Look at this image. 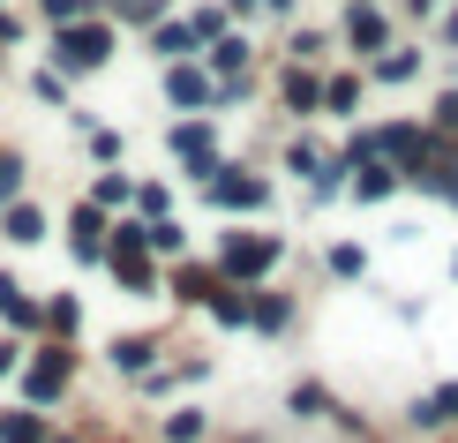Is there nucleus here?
I'll return each instance as SVG.
<instances>
[{"instance_id":"1","label":"nucleus","mask_w":458,"mask_h":443,"mask_svg":"<svg viewBox=\"0 0 458 443\" xmlns=\"http://www.w3.org/2000/svg\"><path fill=\"white\" fill-rule=\"evenodd\" d=\"M53 53H61L68 75H83V68H98L113 53V30L106 23H61V46H53Z\"/></svg>"},{"instance_id":"2","label":"nucleus","mask_w":458,"mask_h":443,"mask_svg":"<svg viewBox=\"0 0 458 443\" xmlns=\"http://www.w3.org/2000/svg\"><path fill=\"white\" fill-rule=\"evenodd\" d=\"M271 263H278V241L271 234H233V241H225V271H233V278H263Z\"/></svg>"},{"instance_id":"3","label":"nucleus","mask_w":458,"mask_h":443,"mask_svg":"<svg viewBox=\"0 0 458 443\" xmlns=\"http://www.w3.org/2000/svg\"><path fill=\"white\" fill-rule=\"evenodd\" d=\"M174 158H181L188 173H225V166H218V143H211V128H203V121H181V128H174Z\"/></svg>"},{"instance_id":"4","label":"nucleus","mask_w":458,"mask_h":443,"mask_svg":"<svg viewBox=\"0 0 458 443\" xmlns=\"http://www.w3.org/2000/svg\"><path fill=\"white\" fill-rule=\"evenodd\" d=\"M23 391H30V406H46V398H61V391H68V354H61V345H53V354H38V361H30Z\"/></svg>"},{"instance_id":"5","label":"nucleus","mask_w":458,"mask_h":443,"mask_svg":"<svg viewBox=\"0 0 458 443\" xmlns=\"http://www.w3.org/2000/svg\"><path fill=\"white\" fill-rule=\"evenodd\" d=\"M165 98H174V106H211V75H196L188 61H174V68H165Z\"/></svg>"},{"instance_id":"6","label":"nucleus","mask_w":458,"mask_h":443,"mask_svg":"<svg viewBox=\"0 0 458 443\" xmlns=\"http://www.w3.org/2000/svg\"><path fill=\"white\" fill-rule=\"evenodd\" d=\"M398 181H406V173H391L384 158H353V196H360V203H376V196H391Z\"/></svg>"},{"instance_id":"7","label":"nucleus","mask_w":458,"mask_h":443,"mask_svg":"<svg viewBox=\"0 0 458 443\" xmlns=\"http://www.w3.org/2000/svg\"><path fill=\"white\" fill-rule=\"evenodd\" d=\"M346 38H353V53H391V46H384L391 30H384V15H376L369 0H360V8L346 15Z\"/></svg>"},{"instance_id":"8","label":"nucleus","mask_w":458,"mask_h":443,"mask_svg":"<svg viewBox=\"0 0 458 443\" xmlns=\"http://www.w3.org/2000/svg\"><path fill=\"white\" fill-rule=\"evenodd\" d=\"M211 196H218L225 210H256L263 196H271V188H263V181H248V173H218V181H211Z\"/></svg>"},{"instance_id":"9","label":"nucleus","mask_w":458,"mask_h":443,"mask_svg":"<svg viewBox=\"0 0 458 443\" xmlns=\"http://www.w3.org/2000/svg\"><path fill=\"white\" fill-rule=\"evenodd\" d=\"M150 46H158L165 61H188V53L203 46V30H196V23H158V30H150Z\"/></svg>"},{"instance_id":"10","label":"nucleus","mask_w":458,"mask_h":443,"mask_svg":"<svg viewBox=\"0 0 458 443\" xmlns=\"http://www.w3.org/2000/svg\"><path fill=\"white\" fill-rule=\"evenodd\" d=\"M323 90H331V83H316L301 61L285 68V106H293V113H316V106H323Z\"/></svg>"},{"instance_id":"11","label":"nucleus","mask_w":458,"mask_h":443,"mask_svg":"<svg viewBox=\"0 0 458 443\" xmlns=\"http://www.w3.org/2000/svg\"><path fill=\"white\" fill-rule=\"evenodd\" d=\"M75 256H106V226H98V203L75 210Z\"/></svg>"},{"instance_id":"12","label":"nucleus","mask_w":458,"mask_h":443,"mask_svg":"<svg viewBox=\"0 0 458 443\" xmlns=\"http://www.w3.org/2000/svg\"><path fill=\"white\" fill-rule=\"evenodd\" d=\"M150 354H158L150 338H113V369H128V376H150Z\"/></svg>"},{"instance_id":"13","label":"nucleus","mask_w":458,"mask_h":443,"mask_svg":"<svg viewBox=\"0 0 458 443\" xmlns=\"http://www.w3.org/2000/svg\"><path fill=\"white\" fill-rule=\"evenodd\" d=\"M413 421H421V429H436V421H458V383H444L436 398H421V406H413Z\"/></svg>"},{"instance_id":"14","label":"nucleus","mask_w":458,"mask_h":443,"mask_svg":"<svg viewBox=\"0 0 458 443\" xmlns=\"http://www.w3.org/2000/svg\"><path fill=\"white\" fill-rule=\"evenodd\" d=\"M0 443H46L38 413H0Z\"/></svg>"},{"instance_id":"15","label":"nucleus","mask_w":458,"mask_h":443,"mask_svg":"<svg viewBox=\"0 0 458 443\" xmlns=\"http://www.w3.org/2000/svg\"><path fill=\"white\" fill-rule=\"evenodd\" d=\"M211 68H218V75H241V68H248V46H241V38H218V46H211Z\"/></svg>"},{"instance_id":"16","label":"nucleus","mask_w":458,"mask_h":443,"mask_svg":"<svg viewBox=\"0 0 458 443\" xmlns=\"http://www.w3.org/2000/svg\"><path fill=\"white\" fill-rule=\"evenodd\" d=\"M211 316H218V323H256V301H248V294H218Z\"/></svg>"},{"instance_id":"17","label":"nucleus","mask_w":458,"mask_h":443,"mask_svg":"<svg viewBox=\"0 0 458 443\" xmlns=\"http://www.w3.org/2000/svg\"><path fill=\"white\" fill-rule=\"evenodd\" d=\"M0 316H8V323H38V316H30V301H23V285H15V278H0Z\"/></svg>"},{"instance_id":"18","label":"nucleus","mask_w":458,"mask_h":443,"mask_svg":"<svg viewBox=\"0 0 458 443\" xmlns=\"http://www.w3.org/2000/svg\"><path fill=\"white\" fill-rule=\"evenodd\" d=\"M38 234H46V218H38L30 203H15L8 210V241H38Z\"/></svg>"},{"instance_id":"19","label":"nucleus","mask_w":458,"mask_h":443,"mask_svg":"<svg viewBox=\"0 0 458 443\" xmlns=\"http://www.w3.org/2000/svg\"><path fill=\"white\" fill-rule=\"evenodd\" d=\"M413 68H421V53H384V61H376V75H384V83H406Z\"/></svg>"},{"instance_id":"20","label":"nucleus","mask_w":458,"mask_h":443,"mask_svg":"<svg viewBox=\"0 0 458 443\" xmlns=\"http://www.w3.org/2000/svg\"><path fill=\"white\" fill-rule=\"evenodd\" d=\"M353 98H360V83H353V75H338V83L323 90V106H331V113H353Z\"/></svg>"},{"instance_id":"21","label":"nucleus","mask_w":458,"mask_h":443,"mask_svg":"<svg viewBox=\"0 0 458 443\" xmlns=\"http://www.w3.org/2000/svg\"><path fill=\"white\" fill-rule=\"evenodd\" d=\"M90 203H98V210H106V203H128V181H121V173H98V188H90Z\"/></svg>"},{"instance_id":"22","label":"nucleus","mask_w":458,"mask_h":443,"mask_svg":"<svg viewBox=\"0 0 458 443\" xmlns=\"http://www.w3.org/2000/svg\"><path fill=\"white\" fill-rule=\"evenodd\" d=\"M38 8H46V23H53V30H61V23H75V15H83V8H90V0H38Z\"/></svg>"},{"instance_id":"23","label":"nucleus","mask_w":458,"mask_h":443,"mask_svg":"<svg viewBox=\"0 0 458 443\" xmlns=\"http://www.w3.org/2000/svg\"><path fill=\"white\" fill-rule=\"evenodd\" d=\"M15 188H23V158H15V150H0V203H8Z\"/></svg>"},{"instance_id":"24","label":"nucleus","mask_w":458,"mask_h":443,"mask_svg":"<svg viewBox=\"0 0 458 443\" xmlns=\"http://www.w3.org/2000/svg\"><path fill=\"white\" fill-rule=\"evenodd\" d=\"M331 271L338 278H360V271H369V256H360V248H331Z\"/></svg>"},{"instance_id":"25","label":"nucleus","mask_w":458,"mask_h":443,"mask_svg":"<svg viewBox=\"0 0 458 443\" xmlns=\"http://www.w3.org/2000/svg\"><path fill=\"white\" fill-rule=\"evenodd\" d=\"M256 323H263V331H285V301L263 294V301H256Z\"/></svg>"},{"instance_id":"26","label":"nucleus","mask_w":458,"mask_h":443,"mask_svg":"<svg viewBox=\"0 0 458 443\" xmlns=\"http://www.w3.org/2000/svg\"><path fill=\"white\" fill-rule=\"evenodd\" d=\"M165 436H174V443H196V436H203V413H174V421H165Z\"/></svg>"},{"instance_id":"27","label":"nucleus","mask_w":458,"mask_h":443,"mask_svg":"<svg viewBox=\"0 0 458 443\" xmlns=\"http://www.w3.org/2000/svg\"><path fill=\"white\" fill-rule=\"evenodd\" d=\"M174 285H181V301H211V278H203V271H181Z\"/></svg>"},{"instance_id":"28","label":"nucleus","mask_w":458,"mask_h":443,"mask_svg":"<svg viewBox=\"0 0 458 443\" xmlns=\"http://www.w3.org/2000/svg\"><path fill=\"white\" fill-rule=\"evenodd\" d=\"M46 323H53V331L68 338V331H75V301H53V308H46Z\"/></svg>"},{"instance_id":"29","label":"nucleus","mask_w":458,"mask_h":443,"mask_svg":"<svg viewBox=\"0 0 458 443\" xmlns=\"http://www.w3.org/2000/svg\"><path fill=\"white\" fill-rule=\"evenodd\" d=\"M293 173H323V150L316 143H293Z\"/></svg>"},{"instance_id":"30","label":"nucleus","mask_w":458,"mask_h":443,"mask_svg":"<svg viewBox=\"0 0 458 443\" xmlns=\"http://www.w3.org/2000/svg\"><path fill=\"white\" fill-rule=\"evenodd\" d=\"M128 15H136V23H158V15H165V0H128Z\"/></svg>"},{"instance_id":"31","label":"nucleus","mask_w":458,"mask_h":443,"mask_svg":"<svg viewBox=\"0 0 458 443\" xmlns=\"http://www.w3.org/2000/svg\"><path fill=\"white\" fill-rule=\"evenodd\" d=\"M436 128H458V90H451L444 106H436Z\"/></svg>"},{"instance_id":"32","label":"nucleus","mask_w":458,"mask_h":443,"mask_svg":"<svg viewBox=\"0 0 458 443\" xmlns=\"http://www.w3.org/2000/svg\"><path fill=\"white\" fill-rule=\"evenodd\" d=\"M8 369H15V345H0V376H8Z\"/></svg>"},{"instance_id":"33","label":"nucleus","mask_w":458,"mask_h":443,"mask_svg":"<svg viewBox=\"0 0 458 443\" xmlns=\"http://www.w3.org/2000/svg\"><path fill=\"white\" fill-rule=\"evenodd\" d=\"M241 8H285V0H241Z\"/></svg>"},{"instance_id":"34","label":"nucleus","mask_w":458,"mask_h":443,"mask_svg":"<svg viewBox=\"0 0 458 443\" xmlns=\"http://www.w3.org/2000/svg\"><path fill=\"white\" fill-rule=\"evenodd\" d=\"M444 38H451V46H458V15H451V30H444Z\"/></svg>"},{"instance_id":"35","label":"nucleus","mask_w":458,"mask_h":443,"mask_svg":"<svg viewBox=\"0 0 458 443\" xmlns=\"http://www.w3.org/2000/svg\"><path fill=\"white\" fill-rule=\"evenodd\" d=\"M413 8H421V15H428V8H436V0H413Z\"/></svg>"}]
</instances>
